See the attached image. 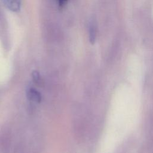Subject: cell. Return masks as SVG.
Listing matches in <instances>:
<instances>
[{"instance_id": "cell-1", "label": "cell", "mask_w": 153, "mask_h": 153, "mask_svg": "<svg viewBox=\"0 0 153 153\" xmlns=\"http://www.w3.org/2000/svg\"><path fill=\"white\" fill-rule=\"evenodd\" d=\"M26 97L30 101L40 103L42 100L41 93L34 88H29L26 91Z\"/></svg>"}, {"instance_id": "cell-2", "label": "cell", "mask_w": 153, "mask_h": 153, "mask_svg": "<svg viewBox=\"0 0 153 153\" xmlns=\"http://www.w3.org/2000/svg\"><path fill=\"white\" fill-rule=\"evenodd\" d=\"M5 7L13 12H17L20 10V0H2Z\"/></svg>"}, {"instance_id": "cell-3", "label": "cell", "mask_w": 153, "mask_h": 153, "mask_svg": "<svg viewBox=\"0 0 153 153\" xmlns=\"http://www.w3.org/2000/svg\"><path fill=\"white\" fill-rule=\"evenodd\" d=\"M89 40L91 44H93L96 39L97 35V27L96 23L94 20H91L89 25Z\"/></svg>"}, {"instance_id": "cell-4", "label": "cell", "mask_w": 153, "mask_h": 153, "mask_svg": "<svg viewBox=\"0 0 153 153\" xmlns=\"http://www.w3.org/2000/svg\"><path fill=\"white\" fill-rule=\"evenodd\" d=\"M32 77L33 82L38 85H41L42 83V79L40 76L39 73L37 71H33L32 73Z\"/></svg>"}, {"instance_id": "cell-5", "label": "cell", "mask_w": 153, "mask_h": 153, "mask_svg": "<svg viewBox=\"0 0 153 153\" xmlns=\"http://www.w3.org/2000/svg\"><path fill=\"white\" fill-rule=\"evenodd\" d=\"M68 0H58V4L59 6L60 7H63L65 6V5L66 4Z\"/></svg>"}]
</instances>
